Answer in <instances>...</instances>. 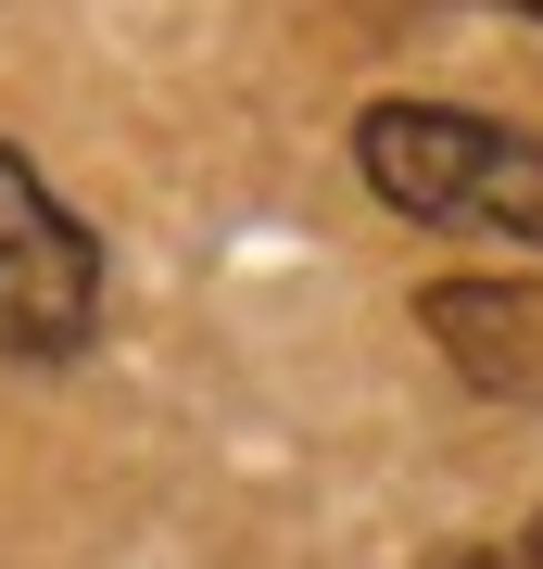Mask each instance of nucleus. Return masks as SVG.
<instances>
[{
    "instance_id": "obj_1",
    "label": "nucleus",
    "mask_w": 543,
    "mask_h": 569,
    "mask_svg": "<svg viewBox=\"0 0 543 569\" xmlns=\"http://www.w3.org/2000/svg\"><path fill=\"white\" fill-rule=\"evenodd\" d=\"M354 164L418 228L543 253V140H519V127H493L467 102H366L354 114Z\"/></svg>"
},
{
    "instance_id": "obj_2",
    "label": "nucleus",
    "mask_w": 543,
    "mask_h": 569,
    "mask_svg": "<svg viewBox=\"0 0 543 569\" xmlns=\"http://www.w3.org/2000/svg\"><path fill=\"white\" fill-rule=\"evenodd\" d=\"M89 329H101V241L26 152H0V355L77 367Z\"/></svg>"
},
{
    "instance_id": "obj_4",
    "label": "nucleus",
    "mask_w": 543,
    "mask_h": 569,
    "mask_svg": "<svg viewBox=\"0 0 543 569\" xmlns=\"http://www.w3.org/2000/svg\"><path fill=\"white\" fill-rule=\"evenodd\" d=\"M531 569H543V519H531Z\"/></svg>"
},
{
    "instance_id": "obj_5",
    "label": "nucleus",
    "mask_w": 543,
    "mask_h": 569,
    "mask_svg": "<svg viewBox=\"0 0 543 569\" xmlns=\"http://www.w3.org/2000/svg\"><path fill=\"white\" fill-rule=\"evenodd\" d=\"M455 569H505V557H455Z\"/></svg>"
},
{
    "instance_id": "obj_6",
    "label": "nucleus",
    "mask_w": 543,
    "mask_h": 569,
    "mask_svg": "<svg viewBox=\"0 0 543 569\" xmlns=\"http://www.w3.org/2000/svg\"><path fill=\"white\" fill-rule=\"evenodd\" d=\"M505 13H543V0H505Z\"/></svg>"
},
{
    "instance_id": "obj_3",
    "label": "nucleus",
    "mask_w": 543,
    "mask_h": 569,
    "mask_svg": "<svg viewBox=\"0 0 543 569\" xmlns=\"http://www.w3.org/2000/svg\"><path fill=\"white\" fill-rule=\"evenodd\" d=\"M418 329L443 342V367L493 406H543V279H430Z\"/></svg>"
}]
</instances>
